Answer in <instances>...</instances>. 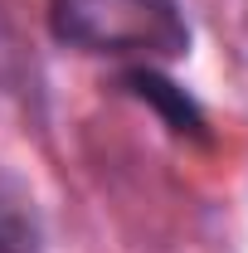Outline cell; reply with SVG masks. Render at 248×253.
Instances as JSON below:
<instances>
[{
	"mask_svg": "<svg viewBox=\"0 0 248 253\" xmlns=\"http://www.w3.org/2000/svg\"><path fill=\"white\" fill-rule=\"evenodd\" d=\"M122 88L136 97V102H146L175 136H185V141H209V117H205V107H200L175 78H165L156 63H136V68H126V73H122Z\"/></svg>",
	"mask_w": 248,
	"mask_h": 253,
	"instance_id": "cell-2",
	"label": "cell"
},
{
	"mask_svg": "<svg viewBox=\"0 0 248 253\" xmlns=\"http://www.w3.org/2000/svg\"><path fill=\"white\" fill-rule=\"evenodd\" d=\"M49 34L102 59L175 63L190 54V20L180 0H49Z\"/></svg>",
	"mask_w": 248,
	"mask_h": 253,
	"instance_id": "cell-1",
	"label": "cell"
}]
</instances>
